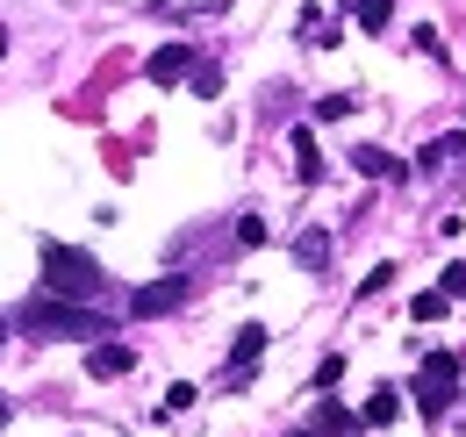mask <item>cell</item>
<instances>
[{
    "label": "cell",
    "mask_w": 466,
    "mask_h": 437,
    "mask_svg": "<svg viewBox=\"0 0 466 437\" xmlns=\"http://www.w3.org/2000/svg\"><path fill=\"white\" fill-rule=\"evenodd\" d=\"M22 330L29 337H51V344H94V337H108V316L101 309H86V301H65V294H29L22 301Z\"/></svg>",
    "instance_id": "obj_1"
},
{
    "label": "cell",
    "mask_w": 466,
    "mask_h": 437,
    "mask_svg": "<svg viewBox=\"0 0 466 437\" xmlns=\"http://www.w3.org/2000/svg\"><path fill=\"white\" fill-rule=\"evenodd\" d=\"M36 259H44V294H65V301H101V294H108V266H101L94 251H79V244L44 237Z\"/></svg>",
    "instance_id": "obj_2"
},
{
    "label": "cell",
    "mask_w": 466,
    "mask_h": 437,
    "mask_svg": "<svg viewBox=\"0 0 466 437\" xmlns=\"http://www.w3.org/2000/svg\"><path fill=\"white\" fill-rule=\"evenodd\" d=\"M409 401L438 423V416L460 401V359H452V351H431V359L416 366V381H409Z\"/></svg>",
    "instance_id": "obj_3"
},
{
    "label": "cell",
    "mask_w": 466,
    "mask_h": 437,
    "mask_svg": "<svg viewBox=\"0 0 466 437\" xmlns=\"http://www.w3.org/2000/svg\"><path fill=\"white\" fill-rule=\"evenodd\" d=\"M187 294H194V279H187V273H166V279H151V287H137V294H129V309H137V316H173Z\"/></svg>",
    "instance_id": "obj_4"
},
{
    "label": "cell",
    "mask_w": 466,
    "mask_h": 437,
    "mask_svg": "<svg viewBox=\"0 0 466 437\" xmlns=\"http://www.w3.org/2000/svg\"><path fill=\"white\" fill-rule=\"evenodd\" d=\"M86 373H94V381H122V373H137V351L116 344V337H94V344H86Z\"/></svg>",
    "instance_id": "obj_5"
},
{
    "label": "cell",
    "mask_w": 466,
    "mask_h": 437,
    "mask_svg": "<svg viewBox=\"0 0 466 437\" xmlns=\"http://www.w3.org/2000/svg\"><path fill=\"white\" fill-rule=\"evenodd\" d=\"M266 344H273V330H266V323H244V330H237V344H230V387L266 359Z\"/></svg>",
    "instance_id": "obj_6"
},
{
    "label": "cell",
    "mask_w": 466,
    "mask_h": 437,
    "mask_svg": "<svg viewBox=\"0 0 466 437\" xmlns=\"http://www.w3.org/2000/svg\"><path fill=\"white\" fill-rule=\"evenodd\" d=\"M351 172H359V179H409V165L395 158V151H380V144H359V151H351Z\"/></svg>",
    "instance_id": "obj_7"
},
{
    "label": "cell",
    "mask_w": 466,
    "mask_h": 437,
    "mask_svg": "<svg viewBox=\"0 0 466 437\" xmlns=\"http://www.w3.org/2000/svg\"><path fill=\"white\" fill-rule=\"evenodd\" d=\"M187 72H194V44H158V51H151V79H158V86H173Z\"/></svg>",
    "instance_id": "obj_8"
},
{
    "label": "cell",
    "mask_w": 466,
    "mask_h": 437,
    "mask_svg": "<svg viewBox=\"0 0 466 437\" xmlns=\"http://www.w3.org/2000/svg\"><path fill=\"white\" fill-rule=\"evenodd\" d=\"M288 144H294V179H301V187H316V179H323V151H316V129L301 122Z\"/></svg>",
    "instance_id": "obj_9"
},
{
    "label": "cell",
    "mask_w": 466,
    "mask_h": 437,
    "mask_svg": "<svg viewBox=\"0 0 466 437\" xmlns=\"http://www.w3.org/2000/svg\"><path fill=\"white\" fill-rule=\"evenodd\" d=\"M395 416H402V394H395V387H373V394H366V409H359V423H366V431H388Z\"/></svg>",
    "instance_id": "obj_10"
},
{
    "label": "cell",
    "mask_w": 466,
    "mask_h": 437,
    "mask_svg": "<svg viewBox=\"0 0 466 437\" xmlns=\"http://www.w3.org/2000/svg\"><path fill=\"white\" fill-rule=\"evenodd\" d=\"M345 7H351V22H359L366 36H380V29L395 22V0H345Z\"/></svg>",
    "instance_id": "obj_11"
},
{
    "label": "cell",
    "mask_w": 466,
    "mask_h": 437,
    "mask_svg": "<svg viewBox=\"0 0 466 437\" xmlns=\"http://www.w3.org/2000/svg\"><path fill=\"white\" fill-rule=\"evenodd\" d=\"M445 309H452V294H445V287H423V294L409 301V316H416V323H445Z\"/></svg>",
    "instance_id": "obj_12"
},
{
    "label": "cell",
    "mask_w": 466,
    "mask_h": 437,
    "mask_svg": "<svg viewBox=\"0 0 466 437\" xmlns=\"http://www.w3.org/2000/svg\"><path fill=\"white\" fill-rule=\"evenodd\" d=\"M294 259H301L309 273H316V266H330V237H323V229H309V237L294 244Z\"/></svg>",
    "instance_id": "obj_13"
},
{
    "label": "cell",
    "mask_w": 466,
    "mask_h": 437,
    "mask_svg": "<svg viewBox=\"0 0 466 437\" xmlns=\"http://www.w3.org/2000/svg\"><path fill=\"white\" fill-rule=\"evenodd\" d=\"M388 287H395V266H388V259H380V266H373V273L359 279V301H373V294H388Z\"/></svg>",
    "instance_id": "obj_14"
},
{
    "label": "cell",
    "mask_w": 466,
    "mask_h": 437,
    "mask_svg": "<svg viewBox=\"0 0 466 437\" xmlns=\"http://www.w3.org/2000/svg\"><path fill=\"white\" fill-rule=\"evenodd\" d=\"M351 108H359L351 94H323V101H316V122H345Z\"/></svg>",
    "instance_id": "obj_15"
},
{
    "label": "cell",
    "mask_w": 466,
    "mask_h": 437,
    "mask_svg": "<svg viewBox=\"0 0 466 437\" xmlns=\"http://www.w3.org/2000/svg\"><path fill=\"white\" fill-rule=\"evenodd\" d=\"M187 79H194V94H201V101H216V94H223V72H216V65H194Z\"/></svg>",
    "instance_id": "obj_16"
},
{
    "label": "cell",
    "mask_w": 466,
    "mask_h": 437,
    "mask_svg": "<svg viewBox=\"0 0 466 437\" xmlns=\"http://www.w3.org/2000/svg\"><path fill=\"white\" fill-rule=\"evenodd\" d=\"M452 151H460V137H438V144H423V158H416V165H423V172H438Z\"/></svg>",
    "instance_id": "obj_17"
},
{
    "label": "cell",
    "mask_w": 466,
    "mask_h": 437,
    "mask_svg": "<svg viewBox=\"0 0 466 437\" xmlns=\"http://www.w3.org/2000/svg\"><path fill=\"white\" fill-rule=\"evenodd\" d=\"M338 381H345V359H338V351H330V359H323V366H316V381H309V387H316V394H330V387H338Z\"/></svg>",
    "instance_id": "obj_18"
},
{
    "label": "cell",
    "mask_w": 466,
    "mask_h": 437,
    "mask_svg": "<svg viewBox=\"0 0 466 437\" xmlns=\"http://www.w3.org/2000/svg\"><path fill=\"white\" fill-rule=\"evenodd\" d=\"M194 401H201V387H194V381H173V387H166V409H173V416H179V409H194Z\"/></svg>",
    "instance_id": "obj_19"
},
{
    "label": "cell",
    "mask_w": 466,
    "mask_h": 437,
    "mask_svg": "<svg viewBox=\"0 0 466 437\" xmlns=\"http://www.w3.org/2000/svg\"><path fill=\"white\" fill-rule=\"evenodd\" d=\"M438 287H445V294H452V301H460V294H466V259H452V266H445V273H438Z\"/></svg>",
    "instance_id": "obj_20"
},
{
    "label": "cell",
    "mask_w": 466,
    "mask_h": 437,
    "mask_svg": "<svg viewBox=\"0 0 466 437\" xmlns=\"http://www.w3.org/2000/svg\"><path fill=\"white\" fill-rule=\"evenodd\" d=\"M237 244H244V251H258V244H266V222L244 216V222H237Z\"/></svg>",
    "instance_id": "obj_21"
},
{
    "label": "cell",
    "mask_w": 466,
    "mask_h": 437,
    "mask_svg": "<svg viewBox=\"0 0 466 437\" xmlns=\"http://www.w3.org/2000/svg\"><path fill=\"white\" fill-rule=\"evenodd\" d=\"M7 416H15V409H7V401H0V431H7Z\"/></svg>",
    "instance_id": "obj_22"
},
{
    "label": "cell",
    "mask_w": 466,
    "mask_h": 437,
    "mask_svg": "<svg viewBox=\"0 0 466 437\" xmlns=\"http://www.w3.org/2000/svg\"><path fill=\"white\" fill-rule=\"evenodd\" d=\"M0 57H7V36H0Z\"/></svg>",
    "instance_id": "obj_23"
}]
</instances>
